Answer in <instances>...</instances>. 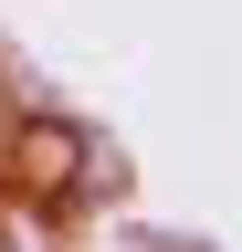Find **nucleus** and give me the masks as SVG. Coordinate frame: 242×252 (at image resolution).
Here are the masks:
<instances>
[{
    "label": "nucleus",
    "instance_id": "nucleus-1",
    "mask_svg": "<svg viewBox=\"0 0 242 252\" xmlns=\"http://www.w3.org/2000/svg\"><path fill=\"white\" fill-rule=\"evenodd\" d=\"M84 179H95V137H84L74 116H11V147H0V189L11 200H84Z\"/></svg>",
    "mask_w": 242,
    "mask_h": 252
}]
</instances>
